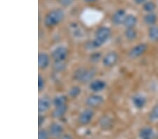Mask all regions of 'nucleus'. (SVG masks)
<instances>
[{"instance_id":"obj_7","label":"nucleus","mask_w":158,"mask_h":139,"mask_svg":"<svg viewBox=\"0 0 158 139\" xmlns=\"http://www.w3.org/2000/svg\"><path fill=\"white\" fill-rule=\"evenodd\" d=\"M118 60V55L116 52L111 51L107 54L103 58V63L106 67H110L114 66Z\"/></svg>"},{"instance_id":"obj_21","label":"nucleus","mask_w":158,"mask_h":139,"mask_svg":"<svg viewBox=\"0 0 158 139\" xmlns=\"http://www.w3.org/2000/svg\"><path fill=\"white\" fill-rule=\"evenodd\" d=\"M148 36L152 41L157 42L158 41V27L157 26H152L149 29Z\"/></svg>"},{"instance_id":"obj_30","label":"nucleus","mask_w":158,"mask_h":139,"mask_svg":"<svg viewBox=\"0 0 158 139\" xmlns=\"http://www.w3.org/2000/svg\"><path fill=\"white\" fill-rule=\"evenodd\" d=\"M45 118L43 115H40L39 118H38V125H39V127L42 125V124L44 122Z\"/></svg>"},{"instance_id":"obj_14","label":"nucleus","mask_w":158,"mask_h":139,"mask_svg":"<svg viewBox=\"0 0 158 139\" xmlns=\"http://www.w3.org/2000/svg\"><path fill=\"white\" fill-rule=\"evenodd\" d=\"M132 102L137 109H142L146 105L147 99L146 98L141 94H136L132 98Z\"/></svg>"},{"instance_id":"obj_25","label":"nucleus","mask_w":158,"mask_h":139,"mask_svg":"<svg viewBox=\"0 0 158 139\" xmlns=\"http://www.w3.org/2000/svg\"><path fill=\"white\" fill-rule=\"evenodd\" d=\"M149 119L151 122L158 120V105H155L149 115Z\"/></svg>"},{"instance_id":"obj_6","label":"nucleus","mask_w":158,"mask_h":139,"mask_svg":"<svg viewBox=\"0 0 158 139\" xmlns=\"http://www.w3.org/2000/svg\"><path fill=\"white\" fill-rule=\"evenodd\" d=\"M94 116V112L91 109H86L82 111L79 116V122L81 125H86L91 122Z\"/></svg>"},{"instance_id":"obj_27","label":"nucleus","mask_w":158,"mask_h":139,"mask_svg":"<svg viewBox=\"0 0 158 139\" xmlns=\"http://www.w3.org/2000/svg\"><path fill=\"white\" fill-rule=\"evenodd\" d=\"M75 0H58V4L63 7H69L72 5Z\"/></svg>"},{"instance_id":"obj_9","label":"nucleus","mask_w":158,"mask_h":139,"mask_svg":"<svg viewBox=\"0 0 158 139\" xmlns=\"http://www.w3.org/2000/svg\"><path fill=\"white\" fill-rule=\"evenodd\" d=\"M127 16V13L124 9H119L112 16V22L116 25L123 24Z\"/></svg>"},{"instance_id":"obj_23","label":"nucleus","mask_w":158,"mask_h":139,"mask_svg":"<svg viewBox=\"0 0 158 139\" xmlns=\"http://www.w3.org/2000/svg\"><path fill=\"white\" fill-rule=\"evenodd\" d=\"M143 10L145 11H146L148 13H152L153 12L155 8H156V5H155L153 2L148 1L143 4Z\"/></svg>"},{"instance_id":"obj_28","label":"nucleus","mask_w":158,"mask_h":139,"mask_svg":"<svg viewBox=\"0 0 158 139\" xmlns=\"http://www.w3.org/2000/svg\"><path fill=\"white\" fill-rule=\"evenodd\" d=\"M38 139H49V133L44 129H42L38 133Z\"/></svg>"},{"instance_id":"obj_17","label":"nucleus","mask_w":158,"mask_h":139,"mask_svg":"<svg viewBox=\"0 0 158 139\" xmlns=\"http://www.w3.org/2000/svg\"><path fill=\"white\" fill-rule=\"evenodd\" d=\"M99 123H100L101 127L103 129H110L113 126V119L110 117L109 116L105 115L100 119Z\"/></svg>"},{"instance_id":"obj_11","label":"nucleus","mask_w":158,"mask_h":139,"mask_svg":"<svg viewBox=\"0 0 158 139\" xmlns=\"http://www.w3.org/2000/svg\"><path fill=\"white\" fill-rule=\"evenodd\" d=\"M106 83L102 80H95L89 84V88L94 92H100L105 89Z\"/></svg>"},{"instance_id":"obj_31","label":"nucleus","mask_w":158,"mask_h":139,"mask_svg":"<svg viewBox=\"0 0 158 139\" xmlns=\"http://www.w3.org/2000/svg\"><path fill=\"white\" fill-rule=\"evenodd\" d=\"M60 139H73V137L69 134H64L61 136Z\"/></svg>"},{"instance_id":"obj_12","label":"nucleus","mask_w":158,"mask_h":139,"mask_svg":"<svg viewBox=\"0 0 158 139\" xmlns=\"http://www.w3.org/2000/svg\"><path fill=\"white\" fill-rule=\"evenodd\" d=\"M50 59L48 54L42 52L38 55V67L41 70H44L49 65Z\"/></svg>"},{"instance_id":"obj_10","label":"nucleus","mask_w":158,"mask_h":139,"mask_svg":"<svg viewBox=\"0 0 158 139\" xmlns=\"http://www.w3.org/2000/svg\"><path fill=\"white\" fill-rule=\"evenodd\" d=\"M63 131L62 126L58 123L53 122L49 126V135L54 138H58L61 136Z\"/></svg>"},{"instance_id":"obj_24","label":"nucleus","mask_w":158,"mask_h":139,"mask_svg":"<svg viewBox=\"0 0 158 139\" xmlns=\"http://www.w3.org/2000/svg\"><path fill=\"white\" fill-rule=\"evenodd\" d=\"M81 93V88L77 87V86H73L69 89L68 94H69L71 98H76Z\"/></svg>"},{"instance_id":"obj_15","label":"nucleus","mask_w":158,"mask_h":139,"mask_svg":"<svg viewBox=\"0 0 158 139\" xmlns=\"http://www.w3.org/2000/svg\"><path fill=\"white\" fill-rule=\"evenodd\" d=\"M68 110V105L67 104L61 106H58V107H55L54 110L52 112V116L53 118L56 119H60L65 115Z\"/></svg>"},{"instance_id":"obj_18","label":"nucleus","mask_w":158,"mask_h":139,"mask_svg":"<svg viewBox=\"0 0 158 139\" xmlns=\"http://www.w3.org/2000/svg\"><path fill=\"white\" fill-rule=\"evenodd\" d=\"M139 136L141 139H153L154 132L150 127H144L140 131Z\"/></svg>"},{"instance_id":"obj_19","label":"nucleus","mask_w":158,"mask_h":139,"mask_svg":"<svg viewBox=\"0 0 158 139\" xmlns=\"http://www.w3.org/2000/svg\"><path fill=\"white\" fill-rule=\"evenodd\" d=\"M157 20V15L155 13H148V14L144 16V21L146 22V24L148 25H153L156 23Z\"/></svg>"},{"instance_id":"obj_1","label":"nucleus","mask_w":158,"mask_h":139,"mask_svg":"<svg viewBox=\"0 0 158 139\" xmlns=\"http://www.w3.org/2000/svg\"><path fill=\"white\" fill-rule=\"evenodd\" d=\"M111 37V30L108 27H101L96 32V37L93 41L86 44V48L94 49L103 45Z\"/></svg>"},{"instance_id":"obj_26","label":"nucleus","mask_w":158,"mask_h":139,"mask_svg":"<svg viewBox=\"0 0 158 139\" xmlns=\"http://www.w3.org/2000/svg\"><path fill=\"white\" fill-rule=\"evenodd\" d=\"M45 87V82L43 77L41 75L38 76V91L39 92H42L44 88Z\"/></svg>"},{"instance_id":"obj_8","label":"nucleus","mask_w":158,"mask_h":139,"mask_svg":"<svg viewBox=\"0 0 158 139\" xmlns=\"http://www.w3.org/2000/svg\"><path fill=\"white\" fill-rule=\"evenodd\" d=\"M147 50V45L145 44H140L137 46L134 47L133 49H131L129 53V55L131 59H136L139 56H141Z\"/></svg>"},{"instance_id":"obj_5","label":"nucleus","mask_w":158,"mask_h":139,"mask_svg":"<svg viewBox=\"0 0 158 139\" xmlns=\"http://www.w3.org/2000/svg\"><path fill=\"white\" fill-rule=\"evenodd\" d=\"M103 96L97 94L90 95L86 100V104L90 108H97L103 103Z\"/></svg>"},{"instance_id":"obj_13","label":"nucleus","mask_w":158,"mask_h":139,"mask_svg":"<svg viewBox=\"0 0 158 139\" xmlns=\"http://www.w3.org/2000/svg\"><path fill=\"white\" fill-rule=\"evenodd\" d=\"M50 100L48 98H42L38 100V112L39 113H44L49 110L51 107Z\"/></svg>"},{"instance_id":"obj_22","label":"nucleus","mask_w":158,"mask_h":139,"mask_svg":"<svg viewBox=\"0 0 158 139\" xmlns=\"http://www.w3.org/2000/svg\"><path fill=\"white\" fill-rule=\"evenodd\" d=\"M124 34H125L127 39L129 40V41H133L137 37V32L134 28L127 29Z\"/></svg>"},{"instance_id":"obj_2","label":"nucleus","mask_w":158,"mask_h":139,"mask_svg":"<svg viewBox=\"0 0 158 139\" xmlns=\"http://www.w3.org/2000/svg\"><path fill=\"white\" fill-rule=\"evenodd\" d=\"M65 18V13L63 9H55L49 11L46 15L44 23L46 27H53L56 26Z\"/></svg>"},{"instance_id":"obj_33","label":"nucleus","mask_w":158,"mask_h":139,"mask_svg":"<svg viewBox=\"0 0 158 139\" xmlns=\"http://www.w3.org/2000/svg\"><path fill=\"white\" fill-rule=\"evenodd\" d=\"M83 1L86 2V3H92V2H95L97 0H83Z\"/></svg>"},{"instance_id":"obj_32","label":"nucleus","mask_w":158,"mask_h":139,"mask_svg":"<svg viewBox=\"0 0 158 139\" xmlns=\"http://www.w3.org/2000/svg\"><path fill=\"white\" fill-rule=\"evenodd\" d=\"M134 2L137 4H144L145 2H146V0H134Z\"/></svg>"},{"instance_id":"obj_4","label":"nucleus","mask_w":158,"mask_h":139,"mask_svg":"<svg viewBox=\"0 0 158 139\" xmlns=\"http://www.w3.org/2000/svg\"><path fill=\"white\" fill-rule=\"evenodd\" d=\"M68 55V50L63 46H59L53 50L52 52V58L53 61L56 63H62L66 59Z\"/></svg>"},{"instance_id":"obj_20","label":"nucleus","mask_w":158,"mask_h":139,"mask_svg":"<svg viewBox=\"0 0 158 139\" xmlns=\"http://www.w3.org/2000/svg\"><path fill=\"white\" fill-rule=\"evenodd\" d=\"M68 98L64 95H60L58 96L55 97L53 100V105L55 107H58V106L64 105L67 104Z\"/></svg>"},{"instance_id":"obj_3","label":"nucleus","mask_w":158,"mask_h":139,"mask_svg":"<svg viewBox=\"0 0 158 139\" xmlns=\"http://www.w3.org/2000/svg\"><path fill=\"white\" fill-rule=\"evenodd\" d=\"M96 70L93 68H79L75 72L74 78L75 80L81 83H86L91 81L96 75Z\"/></svg>"},{"instance_id":"obj_29","label":"nucleus","mask_w":158,"mask_h":139,"mask_svg":"<svg viewBox=\"0 0 158 139\" xmlns=\"http://www.w3.org/2000/svg\"><path fill=\"white\" fill-rule=\"evenodd\" d=\"M101 59V54L99 52L94 53L91 54L90 56V60L93 62H98L99 60Z\"/></svg>"},{"instance_id":"obj_16","label":"nucleus","mask_w":158,"mask_h":139,"mask_svg":"<svg viewBox=\"0 0 158 139\" xmlns=\"http://www.w3.org/2000/svg\"><path fill=\"white\" fill-rule=\"evenodd\" d=\"M137 23V18L133 14L127 15L125 21L124 22V26L126 27L127 29L134 28Z\"/></svg>"}]
</instances>
